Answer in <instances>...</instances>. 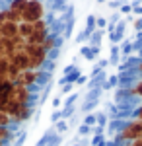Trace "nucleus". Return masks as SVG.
Returning <instances> with one entry per match:
<instances>
[{"instance_id":"1","label":"nucleus","mask_w":142,"mask_h":146,"mask_svg":"<svg viewBox=\"0 0 142 146\" xmlns=\"http://www.w3.org/2000/svg\"><path fill=\"white\" fill-rule=\"evenodd\" d=\"M117 51H119V49H113V51H111V60H113V62L119 60V53H117Z\"/></svg>"},{"instance_id":"5","label":"nucleus","mask_w":142,"mask_h":146,"mask_svg":"<svg viewBox=\"0 0 142 146\" xmlns=\"http://www.w3.org/2000/svg\"><path fill=\"white\" fill-rule=\"evenodd\" d=\"M76 146H80V144H76Z\"/></svg>"},{"instance_id":"2","label":"nucleus","mask_w":142,"mask_h":146,"mask_svg":"<svg viewBox=\"0 0 142 146\" xmlns=\"http://www.w3.org/2000/svg\"><path fill=\"white\" fill-rule=\"evenodd\" d=\"M94 123H98V117H94V115H90V117L86 119V125L90 127V125H94Z\"/></svg>"},{"instance_id":"3","label":"nucleus","mask_w":142,"mask_h":146,"mask_svg":"<svg viewBox=\"0 0 142 146\" xmlns=\"http://www.w3.org/2000/svg\"><path fill=\"white\" fill-rule=\"evenodd\" d=\"M90 131H92V129H90V127H88V125H84V127H82V129H80V135H88V133H90Z\"/></svg>"},{"instance_id":"4","label":"nucleus","mask_w":142,"mask_h":146,"mask_svg":"<svg viewBox=\"0 0 142 146\" xmlns=\"http://www.w3.org/2000/svg\"><path fill=\"white\" fill-rule=\"evenodd\" d=\"M66 129V123H58V131H64Z\"/></svg>"}]
</instances>
